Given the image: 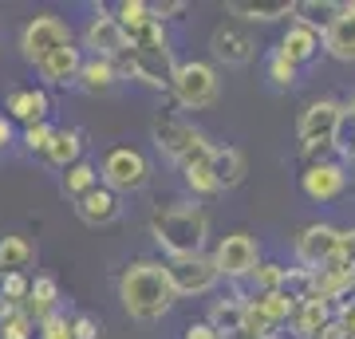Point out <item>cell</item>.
I'll use <instances>...</instances> for the list:
<instances>
[{
    "instance_id": "6da1fadb",
    "label": "cell",
    "mask_w": 355,
    "mask_h": 339,
    "mask_svg": "<svg viewBox=\"0 0 355 339\" xmlns=\"http://www.w3.org/2000/svg\"><path fill=\"white\" fill-rule=\"evenodd\" d=\"M119 300L127 308L130 320H139V324H154V320H162L170 308H174V288H170V280H166V268L162 261H135L119 277Z\"/></svg>"
},
{
    "instance_id": "7a4b0ae2",
    "label": "cell",
    "mask_w": 355,
    "mask_h": 339,
    "mask_svg": "<svg viewBox=\"0 0 355 339\" xmlns=\"http://www.w3.org/2000/svg\"><path fill=\"white\" fill-rule=\"evenodd\" d=\"M150 237L170 257H193V252H202L205 237H209V217L193 201H170L162 209H154Z\"/></svg>"
},
{
    "instance_id": "3957f363",
    "label": "cell",
    "mask_w": 355,
    "mask_h": 339,
    "mask_svg": "<svg viewBox=\"0 0 355 339\" xmlns=\"http://www.w3.org/2000/svg\"><path fill=\"white\" fill-rule=\"evenodd\" d=\"M154 142H158V150L178 166L202 162V158H209V150H214V142L205 139L202 130H193L190 123H182L178 114H158V119H154Z\"/></svg>"
},
{
    "instance_id": "277c9868",
    "label": "cell",
    "mask_w": 355,
    "mask_h": 339,
    "mask_svg": "<svg viewBox=\"0 0 355 339\" xmlns=\"http://www.w3.org/2000/svg\"><path fill=\"white\" fill-rule=\"evenodd\" d=\"M340 123H343V107L336 99H316L300 111L296 123V139L304 146V154H324L331 146H340Z\"/></svg>"
},
{
    "instance_id": "5b68a950",
    "label": "cell",
    "mask_w": 355,
    "mask_h": 339,
    "mask_svg": "<svg viewBox=\"0 0 355 339\" xmlns=\"http://www.w3.org/2000/svg\"><path fill=\"white\" fill-rule=\"evenodd\" d=\"M174 51L170 44L166 48H127L119 60H114V71L119 79H139L154 91H170V79H174Z\"/></svg>"
},
{
    "instance_id": "8992f818",
    "label": "cell",
    "mask_w": 355,
    "mask_h": 339,
    "mask_svg": "<svg viewBox=\"0 0 355 339\" xmlns=\"http://www.w3.org/2000/svg\"><path fill=\"white\" fill-rule=\"evenodd\" d=\"M99 177L111 193H139V189L150 182V162H146V154L135 150V146H114V150H107V158H103Z\"/></svg>"
},
{
    "instance_id": "52a82bcc",
    "label": "cell",
    "mask_w": 355,
    "mask_h": 339,
    "mask_svg": "<svg viewBox=\"0 0 355 339\" xmlns=\"http://www.w3.org/2000/svg\"><path fill=\"white\" fill-rule=\"evenodd\" d=\"M217 76L209 63H178L174 67V79H170V95H174L182 107H190V111H202V107H214L217 99Z\"/></svg>"
},
{
    "instance_id": "ba28073f",
    "label": "cell",
    "mask_w": 355,
    "mask_h": 339,
    "mask_svg": "<svg viewBox=\"0 0 355 339\" xmlns=\"http://www.w3.org/2000/svg\"><path fill=\"white\" fill-rule=\"evenodd\" d=\"M162 268H166V280H170L174 296H202V292H209L217 284L214 261L202 257V252H193V257H170V261H162Z\"/></svg>"
},
{
    "instance_id": "9c48e42d",
    "label": "cell",
    "mask_w": 355,
    "mask_h": 339,
    "mask_svg": "<svg viewBox=\"0 0 355 339\" xmlns=\"http://www.w3.org/2000/svg\"><path fill=\"white\" fill-rule=\"evenodd\" d=\"M67 44H71V28L60 16H36V20H28L24 36H20V51H24L28 63H40L44 55L67 48Z\"/></svg>"
},
{
    "instance_id": "30bf717a",
    "label": "cell",
    "mask_w": 355,
    "mask_h": 339,
    "mask_svg": "<svg viewBox=\"0 0 355 339\" xmlns=\"http://www.w3.org/2000/svg\"><path fill=\"white\" fill-rule=\"evenodd\" d=\"M209 261H214L217 277L245 280L257 268V237H249V233H229V237H221V245H217V252Z\"/></svg>"
},
{
    "instance_id": "8fae6325",
    "label": "cell",
    "mask_w": 355,
    "mask_h": 339,
    "mask_svg": "<svg viewBox=\"0 0 355 339\" xmlns=\"http://www.w3.org/2000/svg\"><path fill=\"white\" fill-rule=\"evenodd\" d=\"M300 189H304L308 201H320V205H328V201H340L347 193V170L340 162H312L300 174Z\"/></svg>"
},
{
    "instance_id": "7c38bea8",
    "label": "cell",
    "mask_w": 355,
    "mask_h": 339,
    "mask_svg": "<svg viewBox=\"0 0 355 339\" xmlns=\"http://www.w3.org/2000/svg\"><path fill=\"white\" fill-rule=\"evenodd\" d=\"M83 48H91V55H95V60H111V63L127 51V36H123L119 20H114L107 8H95L87 32H83Z\"/></svg>"
},
{
    "instance_id": "4fadbf2b",
    "label": "cell",
    "mask_w": 355,
    "mask_h": 339,
    "mask_svg": "<svg viewBox=\"0 0 355 339\" xmlns=\"http://www.w3.org/2000/svg\"><path fill=\"white\" fill-rule=\"evenodd\" d=\"M336 241H340V229L336 225H308L300 237H296V261L304 264L308 272H316L324 264L331 261V252H336Z\"/></svg>"
},
{
    "instance_id": "5bb4252c",
    "label": "cell",
    "mask_w": 355,
    "mask_h": 339,
    "mask_svg": "<svg viewBox=\"0 0 355 339\" xmlns=\"http://www.w3.org/2000/svg\"><path fill=\"white\" fill-rule=\"evenodd\" d=\"M280 55L292 63V67H304V63H312L324 51V40H320V32L316 28H308V24H300V20H292L288 24V32L280 36Z\"/></svg>"
},
{
    "instance_id": "9a60e30c",
    "label": "cell",
    "mask_w": 355,
    "mask_h": 339,
    "mask_svg": "<svg viewBox=\"0 0 355 339\" xmlns=\"http://www.w3.org/2000/svg\"><path fill=\"white\" fill-rule=\"evenodd\" d=\"M48 111H51V99L44 87H20L4 99V119L8 123L16 119V123H24V126H36L48 119Z\"/></svg>"
},
{
    "instance_id": "2e32d148",
    "label": "cell",
    "mask_w": 355,
    "mask_h": 339,
    "mask_svg": "<svg viewBox=\"0 0 355 339\" xmlns=\"http://www.w3.org/2000/svg\"><path fill=\"white\" fill-rule=\"evenodd\" d=\"M320 40H324V51H328L331 60L355 63V12L347 8V4H340L336 20L324 28V36H320Z\"/></svg>"
},
{
    "instance_id": "e0dca14e",
    "label": "cell",
    "mask_w": 355,
    "mask_h": 339,
    "mask_svg": "<svg viewBox=\"0 0 355 339\" xmlns=\"http://www.w3.org/2000/svg\"><path fill=\"white\" fill-rule=\"evenodd\" d=\"M76 214L83 217L87 225L103 229V225H114V221H119L123 205H119V193H111V189L99 182V186L91 189V193H83V198L76 201Z\"/></svg>"
},
{
    "instance_id": "ac0fdd59",
    "label": "cell",
    "mask_w": 355,
    "mask_h": 339,
    "mask_svg": "<svg viewBox=\"0 0 355 339\" xmlns=\"http://www.w3.org/2000/svg\"><path fill=\"white\" fill-rule=\"evenodd\" d=\"M79 67H83V51L71 48V44L60 48V51H51V55H44V60L36 63L40 79H44L48 87H67V83H76Z\"/></svg>"
},
{
    "instance_id": "d6986e66",
    "label": "cell",
    "mask_w": 355,
    "mask_h": 339,
    "mask_svg": "<svg viewBox=\"0 0 355 339\" xmlns=\"http://www.w3.org/2000/svg\"><path fill=\"white\" fill-rule=\"evenodd\" d=\"M209 48H214V55L225 67H245V63L253 60V51H257V44L249 36H245L241 28H217L214 32V40H209Z\"/></svg>"
},
{
    "instance_id": "ffe728a7",
    "label": "cell",
    "mask_w": 355,
    "mask_h": 339,
    "mask_svg": "<svg viewBox=\"0 0 355 339\" xmlns=\"http://www.w3.org/2000/svg\"><path fill=\"white\" fill-rule=\"evenodd\" d=\"M20 312L32 320V324H44L48 315L60 312V284H55V277H36L32 280V288H28V300L20 304Z\"/></svg>"
},
{
    "instance_id": "44dd1931",
    "label": "cell",
    "mask_w": 355,
    "mask_h": 339,
    "mask_svg": "<svg viewBox=\"0 0 355 339\" xmlns=\"http://www.w3.org/2000/svg\"><path fill=\"white\" fill-rule=\"evenodd\" d=\"M336 320V312H331L328 300H320V296H312V300L296 304V312H292V331H296V339H316L324 327Z\"/></svg>"
},
{
    "instance_id": "7402d4cb",
    "label": "cell",
    "mask_w": 355,
    "mask_h": 339,
    "mask_svg": "<svg viewBox=\"0 0 355 339\" xmlns=\"http://www.w3.org/2000/svg\"><path fill=\"white\" fill-rule=\"evenodd\" d=\"M205 162H209V174L217 177L221 189H233L245 177V154L237 150V146H217L214 142V150H209Z\"/></svg>"
},
{
    "instance_id": "603a6c76",
    "label": "cell",
    "mask_w": 355,
    "mask_h": 339,
    "mask_svg": "<svg viewBox=\"0 0 355 339\" xmlns=\"http://www.w3.org/2000/svg\"><path fill=\"white\" fill-rule=\"evenodd\" d=\"M83 158V134L79 130H51V142L48 150H44V162L55 166V170H67V166H76Z\"/></svg>"
},
{
    "instance_id": "cb8c5ba5",
    "label": "cell",
    "mask_w": 355,
    "mask_h": 339,
    "mask_svg": "<svg viewBox=\"0 0 355 339\" xmlns=\"http://www.w3.org/2000/svg\"><path fill=\"white\" fill-rule=\"evenodd\" d=\"M76 83L87 91V95H103V91H111L114 83H119V71H114L111 60H95V55H91V60H83Z\"/></svg>"
},
{
    "instance_id": "d4e9b609",
    "label": "cell",
    "mask_w": 355,
    "mask_h": 339,
    "mask_svg": "<svg viewBox=\"0 0 355 339\" xmlns=\"http://www.w3.org/2000/svg\"><path fill=\"white\" fill-rule=\"evenodd\" d=\"M292 4L296 0H233L229 12L241 16V20H261V24H268V20H280V16H292Z\"/></svg>"
},
{
    "instance_id": "484cf974",
    "label": "cell",
    "mask_w": 355,
    "mask_h": 339,
    "mask_svg": "<svg viewBox=\"0 0 355 339\" xmlns=\"http://www.w3.org/2000/svg\"><path fill=\"white\" fill-rule=\"evenodd\" d=\"M95 186H99V166H91L87 158H79L76 166H67L64 177H60V189H64V198H71V201H79Z\"/></svg>"
},
{
    "instance_id": "4316f807",
    "label": "cell",
    "mask_w": 355,
    "mask_h": 339,
    "mask_svg": "<svg viewBox=\"0 0 355 339\" xmlns=\"http://www.w3.org/2000/svg\"><path fill=\"white\" fill-rule=\"evenodd\" d=\"M32 261H36V249L28 237H0V277L24 272Z\"/></svg>"
},
{
    "instance_id": "83f0119b",
    "label": "cell",
    "mask_w": 355,
    "mask_h": 339,
    "mask_svg": "<svg viewBox=\"0 0 355 339\" xmlns=\"http://www.w3.org/2000/svg\"><path fill=\"white\" fill-rule=\"evenodd\" d=\"M249 304H253V308L265 315L272 327H284L292 320V312H296V300H288L284 292H257Z\"/></svg>"
},
{
    "instance_id": "f1b7e54d",
    "label": "cell",
    "mask_w": 355,
    "mask_h": 339,
    "mask_svg": "<svg viewBox=\"0 0 355 339\" xmlns=\"http://www.w3.org/2000/svg\"><path fill=\"white\" fill-rule=\"evenodd\" d=\"M336 12H340V4H331V0H296V4H292V16H296L300 24L316 28L320 36H324V28L336 20Z\"/></svg>"
},
{
    "instance_id": "f546056e",
    "label": "cell",
    "mask_w": 355,
    "mask_h": 339,
    "mask_svg": "<svg viewBox=\"0 0 355 339\" xmlns=\"http://www.w3.org/2000/svg\"><path fill=\"white\" fill-rule=\"evenodd\" d=\"M241 320H245V300H241V296H229V300H214L205 324L214 327L217 336H225V331H237Z\"/></svg>"
},
{
    "instance_id": "4dcf8cb0",
    "label": "cell",
    "mask_w": 355,
    "mask_h": 339,
    "mask_svg": "<svg viewBox=\"0 0 355 339\" xmlns=\"http://www.w3.org/2000/svg\"><path fill=\"white\" fill-rule=\"evenodd\" d=\"M182 177H186V186L198 193V198H214V193H221V186H217V177L209 174V162H186L182 166Z\"/></svg>"
},
{
    "instance_id": "1f68e13d",
    "label": "cell",
    "mask_w": 355,
    "mask_h": 339,
    "mask_svg": "<svg viewBox=\"0 0 355 339\" xmlns=\"http://www.w3.org/2000/svg\"><path fill=\"white\" fill-rule=\"evenodd\" d=\"M316 272H320V268H316ZM324 272H355V229H347V233L340 229L336 252H331V261L324 264Z\"/></svg>"
},
{
    "instance_id": "d6a6232c",
    "label": "cell",
    "mask_w": 355,
    "mask_h": 339,
    "mask_svg": "<svg viewBox=\"0 0 355 339\" xmlns=\"http://www.w3.org/2000/svg\"><path fill=\"white\" fill-rule=\"evenodd\" d=\"M111 16L119 20V28L127 32V28H139V24H146V20H150V4H146V0H123Z\"/></svg>"
},
{
    "instance_id": "836d02e7",
    "label": "cell",
    "mask_w": 355,
    "mask_h": 339,
    "mask_svg": "<svg viewBox=\"0 0 355 339\" xmlns=\"http://www.w3.org/2000/svg\"><path fill=\"white\" fill-rule=\"evenodd\" d=\"M28 288H32V277H28V272H8V277H0V300L16 304V308L28 300Z\"/></svg>"
},
{
    "instance_id": "e575fe53",
    "label": "cell",
    "mask_w": 355,
    "mask_h": 339,
    "mask_svg": "<svg viewBox=\"0 0 355 339\" xmlns=\"http://www.w3.org/2000/svg\"><path fill=\"white\" fill-rule=\"evenodd\" d=\"M249 277H253L257 292H280V284H284V264L265 261V264H257Z\"/></svg>"
},
{
    "instance_id": "d590c367",
    "label": "cell",
    "mask_w": 355,
    "mask_h": 339,
    "mask_svg": "<svg viewBox=\"0 0 355 339\" xmlns=\"http://www.w3.org/2000/svg\"><path fill=\"white\" fill-rule=\"evenodd\" d=\"M32 336H36V324H32L20 308L0 320V339H32Z\"/></svg>"
},
{
    "instance_id": "8d00e7d4",
    "label": "cell",
    "mask_w": 355,
    "mask_h": 339,
    "mask_svg": "<svg viewBox=\"0 0 355 339\" xmlns=\"http://www.w3.org/2000/svg\"><path fill=\"white\" fill-rule=\"evenodd\" d=\"M265 67H268V79H272L277 87H292V83H296V76H300V67H292L280 51H272V55H268Z\"/></svg>"
},
{
    "instance_id": "74e56055",
    "label": "cell",
    "mask_w": 355,
    "mask_h": 339,
    "mask_svg": "<svg viewBox=\"0 0 355 339\" xmlns=\"http://www.w3.org/2000/svg\"><path fill=\"white\" fill-rule=\"evenodd\" d=\"M48 142H51V126H48V123L24 126V146H28V154H40V158H44Z\"/></svg>"
},
{
    "instance_id": "f35d334b",
    "label": "cell",
    "mask_w": 355,
    "mask_h": 339,
    "mask_svg": "<svg viewBox=\"0 0 355 339\" xmlns=\"http://www.w3.org/2000/svg\"><path fill=\"white\" fill-rule=\"evenodd\" d=\"M40 339H71V327H67V315H48L44 324H40Z\"/></svg>"
},
{
    "instance_id": "ab89813d",
    "label": "cell",
    "mask_w": 355,
    "mask_h": 339,
    "mask_svg": "<svg viewBox=\"0 0 355 339\" xmlns=\"http://www.w3.org/2000/svg\"><path fill=\"white\" fill-rule=\"evenodd\" d=\"M186 12V0H154L150 4V20H174V16H182Z\"/></svg>"
},
{
    "instance_id": "60d3db41",
    "label": "cell",
    "mask_w": 355,
    "mask_h": 339,
    "mask_svg": "<svg viewBox=\"0 0 355 339\" xmlns=\"http://www.w3.org/2000/svg\"><path fill=\"white\" fill-rule=\"evenodd\" d=\"M67 327H71V339H99V324L91 315H76Z\"/></svg>"
},
{
    "instance_id": "b9f144b4",
    "label": "cell",
    "mask_w": 355,
    "mask_h": 339,
    "mask_svg": "<svg viewBox=\"0 0 355 339\" xmlns=\"http://www.w3.org/2000/svg\"><path fill=\"white\" fill-rule=\"evenodd\" d=\"M182 339H221V336H217L214 327L202 320V324H190V327H186V336H182Z\"/></svg>"
},
{
    "instance_id": "7bdbcfd3",
    "label": "cell",
    "mask_w": 355,
    "mask_h": 339,
    "mask_svg": "<svg viewBox=\"0 0 355 339\" xmlns=\"http://www.w3.org/2000/svg\"><path fill=\"white\" fill-rule=\"evenodd\" d=\"M316 339H352V331H347V327H343L340 320H331V324L324 327V331H320Z\"/></svg>"
},
{
    "instance_id": "ee69618b",
    "label": "cell",
    "mask_w": 355,
    "mask_h": 339,
    "mask_svg": "<svg viewBox=\"0 0 355 339\" xmlns=\"http://www.w3.org/2000/svg\"><path fill=\"white\" fill-rule=\"evenodd\" d=\"M8 142H12V123H8V119L0 114V154L8 150Z\"/></svg>"
},
{
    "instance_id": "f6af8a7d",
    "label": "cell",
    "mask_w": 355,
    "mask_h": 339,
    "mask_svg": "<svg viewBox=\"0 0 355 339\" xmlns=\"http://www.w3.org/2000/svg\"><path fill=\"white\" fill-rule=\"evenodd\" d=\"M336 320H340V324L347 327V331H352V339H355V304H352V308H343V312L336 315Z\"/></svg>"
},
{
    "instance_id": "bcb514c9",
    "label": "cell",
    "mask_w": 355,
    "mask_h": 339,
    "mask_svg": "<svg viewBox=\"0 0 355 339\" xmlns=\"http://www.w3.org/2000/svg\"><path fill=\"white\" fill-rule=\"evenodd\" d=\"M221 339H257V336H253V331H245V327H237V331H225Z\"/></svg>"
},
{
    "instance_id": "7dc6e473",
    "label": "cell",
    "mask_w": 355,
    "mask_h": 339,
    "mask_svg": "<svg viewBox=\"0 0 355 339\" xmlns=\"http://www.w3.org/2000/svg\"><path fill=\"white\" fill-rule=\"evenodd\" d=\"M352 123L355 126V99H352V107H343V126Z\"/></svg>"
},
{
    "instance_id": "c3c4849f",
    "label": "cell",
    "mask_w": 355,
    "mask_h": 339,
    "mask_svg": "<svg viewBox=\"0 0 355 339\" xmlns=\"http://www.w3.org/2000/svg\"><path fill=\"white\" fill-rule=\"evenodd\" d=\"M347 150H352V154H355V142H347Z\"/></svg>"
},
{
    "instance_id": "681fc988",
    "label": "cell",
    "mask_w": 355,
    "mask_h": 339,
    "mask_svg": "<svg viewBox=\"0 0 355 339\" xmlns=\"http://www.w3.org/2000/svg\"><path fill=\"white\" fill-rule=\"evenodd\" d=\"M347 8H352V12H355V0H352V4H347Z\"/></svg>"
},
{
    "instance_id": "f907efd6",
    "label": "cell",
    "mask_w": 355,
    "mask_h": 339,
    "mask_svg": "<svg viewBox=\"0 0 355 339\" xmlns=\"http://www.w3.org/2000/svg\"><path fill=\"white\" fill-rule=\"evenodd\" d=\"M352 166H355V154H352Z\"/></svg>"
}]
</instances>
